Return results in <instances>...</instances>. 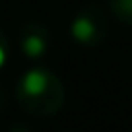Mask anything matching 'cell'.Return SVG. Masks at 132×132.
<instances>
[{"label":"cell","instance_id":"277c9868","mask_svg":"<svg viewBox=\"0 0 132 132\" xmlns=\"http://www.w3.org/2000/svg\"><path fill=\"white\" fill-rule=\"evenodd\" d=\"M23 47H25L27 56H41L43 50H45V39L39 37V35H29L23 41Z\"/></svg>","mask_w":132,"mask_h":132},{"label":"cell","instance_id":"3957f363","mask_svg":"<svg viewBox=\"0 0 132 132\" xmlns=\"http://www.w3.org/2000/svg\"><path fill=\"white\" fill-rule=\"evenodd\" d=\"M111 10L122 23L132 25V0H111Z\"/></svg>","mask_w":132,"mask_h":132},{"label":"cell","instance_id":"6da1fadb","mask_svg":"<svg viewBox=\"0 0 132 132\" xmlns=\"http://www.w3.org/2000/svg\"><path fill=\"white\" fill-rule=\"evenodd\" d=\"M105 33V23H103V14L101 12H85L80 16H76V21L72 23V35L74 39L82 41V43H97Z\"/></svg>","mask_w":132,"mask_h":132},{"label":"cell","instance_id":"5b68a950","mask_svg":"<svg viewBox=\"0 0 132 132\" xmlns=\"http://www.w3.org/2000/svg\"><path fill=\"white\" fill-rule=\"evenodd\" d=\"M2 64H4V50L0 47V66H2Z\"/></svg>","mask_w":132,"mask_h":132},{"label":"cell","instance_id":"7a4b0ae2","mask_svg":"<svg viewBox=\"0 0 132 132\" xmlns=\"http://www.w3.org/2000/svg\"><path fill=\"white\" fill-rule=\"evenodd\" d=\"M52 85V78L50 74H45L43 70H31L25 74L23 78V91L29 95V97H39V95H45L47 89Z\"/></svg>","mask_w":132,"mask_h":132}]
</instances>
